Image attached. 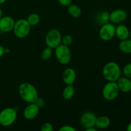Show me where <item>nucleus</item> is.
<instances>
[{
  "mask_svg": "<svg viewBox=\"0 0 131 131\" xmlns=\"http://www.w3.org/2000/svg\"><path fill=\"white\" fill-rule=\"evenodd\" d=\"M19 94L20 98L28 104L35 102L38 97L37 88L29 83H23L19 85Z\"/></svg>",
  "mask_w": 131,
  "mask_h": 131,
  "instance_id": "f257e3e1",
  "label": "nucleus"
},
{
  "mask_svg": "<svg viewBox=\"0 0 131 131\" xmlns=\"http://www.w3.org/2000/svg\"><path fill=\"white\" fill-rule=\"evenodd\" d=\"M102 75L107 81L116 82L121 77L120 67L115 61H110L104 66Z\"/></svg>",
  "mask_w": 131,
  "mask_h": 131,
  "instance_id": "f03ea898",
  "label": "nucleus"
},
{
  "mask_svg": "<svg viewBox=\"0 0 131 131\" xmlns=\"http://www.w3.org/2000/svg\"><path fill=\"white\" fill-rule=\"evenodd\" d=\"M17 113L14 107H6L0 112V125L9 127L12 125L17 119Z\"/></svg>",
  "mask_w": 131,
  "mask_h": 131,
  "instance_id": "7ed1b4c3",
  "label": "nucleus"
},
{
  "mask_svg": "<svg viewBox=\"0 0 131 131\" xmlns=\"http://www.w3.org/2000/svg\"><path fill=\"white\" fill-rule=\"evenodd\" d=\"M120 93L116 82L107 81L102 88V94L104 99L107 101H112L117 98Z\"/></svg>",
  "mask_w": 131,
  "mask_h": 131,
  "instance_id": "20e7f679",
  "label": "nucleus"
},
{
  "mask_svg": "<svg viewBox=\"0 0 131 131\" xmlns=\"http://www.w3.org/2000/svg\"><path fill=\"white\" fill-rule=\"evenodd\" d=\"M13 31L17 38H24L29 35L31 31V26L26 19H20L15 21Z\"/></svg>",
  "mask_w": 131,
  "mask_h": 131,
  "instance_id": "39448f33",
  "label": "nucleus"
},
{
  "mask_svg": "<svg viewBox=\"0 0 131 131\" xmlns=\"http://www.w3.org/2000/svg\"><path fill=\"white\" fill-rule=\"evenodd\" d=\"M61 38L62 37L60 31L55 28H52L47 31L45 42L47 47L55 49L61 43Z\"/></svg>",
  "mask_w": 131,
  "mask_h": 131,
  "instance_id": "423d86ee",
  "label": "nucleus"
},
{
  "mask_svg": "<svg viewBox=\"0 0 131 131\" xmlns=\"http://www.w3.org/2000/svg\"><path fill=\"white\" fill-rule=\"evenodd\" d=\"M55 56L56 59L62 65H67L71 60V52L69 47L61 44L55 48Z\"/></svg>",
  "mask_w": 131,
  "mask_h": 131,
  "instance_id": "0eeeda50",
  "label": "nucleus"
},
{
  "mask_svg": "<svg viewBox=\"0 0 131 131\" xmlns=\"http://www.w3.org/2000/svg\"><path fill=\"white\" fill-rule=\"evenodd\" d=\"M116 26L114 24L107 23L102 24L99 31V35L102 40L107 42L110 41L115 36Z\"/></svg>",
  "mask_w": 131,
  "mask_h": 131,
  "instance_id": "6e6552de",
  "label": "nucleus"
},
{
  "mask_svg": "<svg viewBox=\"0 0 131 131\" xmlns=\"http://www.w3.org/2000/svg\"><path fill=\"white\" fill-rule=\"evenodd\" d=\"M97 116L91 111L84 113L81 116L80 123L84 129L94 127Z\"/></svg>",
  "mask_w": 131,
  "mask_h": 131,
  "instance_id": "1a4fd4ad",
  "label": "nucleus"
},
{
  "mask_svg": "<svg viewBox=\"0 0 131 131\" xmlns=\"http://www.w3.org/2000/svg\"><path fill=\"white\" fill-rule=\"evenodd\" d=\"M127 17V13L122 9H116L110 13V21L113 24H121Z\"/></svg>",
  "mask_w": 131,
  "mask_h": 131,
  "instance_id": "9d476101",
  "label": "nucleus"
},
{
  "mask_svg": "<svg viewBox=\"0 0 131 131\" xmlns=\"http://www.w3.org/2000/svg\"><path fill=\"white\" fill-rule=\"evenodd\" d=\"M40 107L35 102L29 103L23 111V116L26 120H33L37 116Z\"/></svg>",
  "mask_w": 131,
  "mask_h": 131,
  "instance_id": "9b49d317",
  "label": "nucleus"
},
{
  "mask_svg": "<svg viewBox=\"0 0 131 131\" xmlns=\"http://www.w3.org/2000/svg\"><path fill=\"white\" fill-rule=\"evenodd\" d=\"M15 20L10 16H4L0 19V30L3 33L13 31L15 25Z\"/></svg>",
  "mask_w": 131,
  "mask_h": 131,
  "instance_id": "f8f14e48",
  "label": "nucleus"
},
{
  "mask_svg": "<svg viewBox=\"0 0 131 131\" xmlns=\"http://www.w3.org/2000/svg\"><path fill=\"white\" fill-rule=\"evenodd\" d=\"M75 79H76V72L72 68H67L63 72V81L67 85L74 84Z\"/></svg>",
  "mask_w": 131,
  "mask_h": 131,
  "instance_id": "ddd939ff",
  "label": "nucleus"
},
{
  "mask_svg": "<svg viewBox=\"0 0 131 131\" xmlns=\"http://www.w3.org/2000/svg\"><path fill=\"white\" fill-rule=\"evenodd\" d=\"M120 92L123 93H129L131 92V80L127 77H120L116 81Z\"/></svg>",
  "mask_w": 131,
  "mask_h": 131,
  "instance_id": "4468645a",
  "label": "nucleus"
},
{
  "mask_svg": "<svg viewBox=\"0 0 131 131\" xmlns=\"http://www.w3.org/2000/svg\"><path fill=\"white\" fill-rule=\"evenodd\" d=\"M129 33H130V31L129 28L124 24H119L116 27V29H115V35L120 40L129 38Z\"/></svg>",
  "mask_w": 131,
  "mask_h": 131,
  "instance_id": "2eb2a0df",
  "label": "nucleus"
},
{
  "mask_svg": "<svg viewBox=\"0 0 131 131\" xmlns=\"http://www.w3.org/2000/svg\"><path fill=\"white\" fill-rule=\"evenodd\" d=\"M111 124V120L107 116H101L97 118L95 127L99 129H107Z\"/></svg>",
  "mask_w": 131,
  "mask_h": 131,
  "instance_id": "dca6fc26",
  "label": "nucleus"
},
{
  "mask_svg": "<svg viewBox=\"0 0 131 131\" xmlns=\"http://www.w3.org/2000/svg\"><path fill=\"white\" fill-rule=\"evenodd\" d=\"M118 48L121 52L125 54H131V39L123 40L118 44Z\"/></svg>",
  "mask_w": 131,
  "mask_h": 131,
  "instance_id": "f3484780",
  "label": "nucleus"
},
{
  "mask_svg": "<svg viewBox=\"0 0 131 131\" xmlns=\"http://www.w3.org/2000/svg\"><path fill=\"white\" fill-rule=\"evenodd\" d=\"M67 12L70 16L73 18H75V19L79 18L82 14L81 9L78 5H72V4L68 6Z\"/></svg>",
  "mask_w": 131,
  "mask_h": 131,
  "instance_id": "a211bd4d",
  "label": "nucleus"
},
{
  "mask_svg": "<svg viewBox=\"0 0 131 131\" xmlns=\"http://www.w3.org/2000/svg\"><path fill=\"white\" fill-rule=\"evenodd\" d=\"M75 94V88L72 84L67 85L63 90L62 95L64 99L69 100L72 99Z\"/></svg>",
  "mask_w": 131,
  "mask_h": 131,
  "instance_id": "6ab92c4d",
  "label": "nucleus"
},
{
  "mask_svg": "<svg viewBox=\"0 0 131 131\" xmlns=\"http://www.w3.org/2000/svg\"><path fill=\"white\" fill-rule=\"evenodd\" d=\"M26 20L31 26H37L40 23V15L38 14L32 13L30 15H28Z\"/></svg>",
  "mask_w": 131,
  "mask_h": 131,
  "instance_id": "aec40b11",
  "label": "nucleus"
},
{
  "mask_svg": "<svg viewBox=\"0 0 131 131\" xmlns=\"http://www.w3.org/2000/svg\"><path fill=\"white\" fill-rule=\"evenodd\" d=\"M53 49L49 47H46V48H44L43 49V51H42V53H41V58L44 61H47L49 60L52 56V54H53V51H52Z\"/></svg>",
  "mask_w": 131,
  "mask_h": 131,
  "instance_id": "412c9836",
  "label": "nucleus"
},
{
  "mask_svg": "<svg viewBox=\"0 0 131 131\" xmlns=\"http://www.w3.org/2000/svg\"><path fill=\"white\" fill-rule=\"evenodd\" d=\"M72 42L73 38L70 35H65L61 38V43L68 47H69L72 44Z\"/></svg>",
  "mask_w": 131,
  "mask_h": 131,
  "instance_id": "4be33fe9",
  "label": "nucleus"
},
{
  "mask_svg": "<svg viewBox=\"0 0 131 131\" xmlns=\"http://www.w3.org/2000/svg\"><path fill=\"white\" fill-rule=\"evenodd\" d=\"M100 22L101 24H104L110 22V13L108 12H103L100 15Z\"/></svg>",
  "mask_w": 131,
  "mask_h": 131,
  "instance_id": "5701e85b",
  "label": "nucleus"
},
{
  "mask_svg": "<svg viewBox=\"0 0 131 131\" xmlns=\"http://www.w3.org/2000/svg\"><path fill=\"white\" fill-rule=\"evenodd\" d=\"M123 73L125 77L131 79V63L126 64L123 69Z\"/></svg>",
  "mask_w": 131,
  "mask_h": 131,
  "instance_id": "b1692460",
  "label": "nucleus"
},
{
  "mask_svg": "<svg viewBox=\"0 0 131 131\" xmlns=\"http://www.w3.org/2000/svg\"><path fill=\"white\" fill-rule=\"evenodd\" d=\"M54 130L53 125L49 122H46L42 124L41 127V130L42 131H52Z\"/></svg>",
  "mask_w": 131,
  "mask_h": 131,
  "instance_id": "393cba45",
  "label": "nucleus"
},
{
  "mask_svg": "<svg viewBox=\"0 0 131 131\" xmlns=\"http://www.w3.org/2000/svg\"><path fill=\"white\" fill-rule=\"evenodd\" d=\"M35 103L40 107V108H42V107H43L46 105V102H45V100L43 99L42 97H39L37 99L36 101L35 102Z\"/></svg>",
  "mask_w": 131,
  "mask_h": 131,
  "instance_id": "a878e982",
  "label": "nucleus"
},
{
  "mask_svg": "<svg viewBox=\"0 0 131 131\" xmlns=\"http://www.w3.org/2000/svg\"><path fill=\"white\" fill-rule=\"evenodd\" d=\"M60 131H75L76 129L72 126L70 125H63L61 128L59 129Z\"/></svg>",
  "mask_w": 131,
  "mask_h": 131,
  "instance_id": "bb28decb",
  "label": "nucleus"
},
{
  "mask_svg": "<svg viewBox=\"0 0 131 131\" xmlns=\"http://www.w3.org/2000/svg\"><path fill=\"white\" fill-rule=\"evenodd\" d=\"M59 3L63 6H68L72 3V0H58Z\"/></svg>",
  "mask_w": 131,
  "mask_h": 131,
  "instance_id": "cd10ccee",
  "label": "nucleus"
},
{
  "mask_svg": "<svg viewBox=\"0 0 131 131\" xmlns=\"http://www.w3.org/2000/svg\"><path fill=\"white\" fill-rule=\"evenodd\" d=\"M4 54H5V47H3L2 46H0V58L2 57L4 55Z\"/></svg>",
  "mask_w": 131,
  "mask_h": 131,
  "instance_id": "c85d7f7f",
  "label": "nucleus"
},
{
  "mask_svg": "<svg viewBox=\"0 0 131 131\" xmlns=\"http://www.w3.org/2000/svg\"><path fill=\"white\" fill-rule=\"evenodd\" d=\"M86 131H97V129H96L95 127H90V128H88V129H85Z\"/></svg>",
  "mask_w": 131,
  "mask_h": 131,
  "instance_id": "c756f323",
  "label": "nucleus"
},
{
  "mask_svg": "<svg viewBox=\"0 0 131 131\" xmlns=\"http://www.w3.org/2000/svg\"><path fill=\"white\" fill-rule=\"evenodd\" d=\"M127 131H131V122L129 123L127 126Z\"/></svg>",
  "mask_w": 131,
  "mask_h": 131,
  "instance_id": "7c9ffc66",
  "label": "nucleus"
},
{
  "mask_svg": "<svg viewBox=\"0 0 131 131\" xmlns=\"http://www.w3.org/2000/svg\"><path fill=\"white\" fill-rule=\"evenodd\" d=\"M10 52V49H8V48L5 49V53H8V52Z\"/></svg>",
  "mask_w": 131,
  "mask_h": 131,
  "instance_id": "2f4dec72",
  "label": "nucleus"
},
{
  "mask_svg": "<svg viewBox=\"0 0 131 131\" xmlns=\"http://www.w3.org/2000/svg\"><path fill=\"white\" fill-rule=\"evenodd\" d=\"M3 17V12H2V10H1V8H0V19H1V17Z\"/></svg>",
  "mask_w": 131,
  "mask_h": 131,
  "instance_id": "473e14b6",
  "label": "nucleus"
},
{
  "mask_svg": "<svg viewBox=\"0 0 131 131\" xmlns=\"http://www.w3.org/2000/svg\"><path fill=\"white\" fill-rule=\"evenodd\" d=\"M6 1V0H0V5H1V4L4 3H5Z\"/></svg>",
  "mask_w": 131,
  "mask_h": 131,
  "instance_id": "72a5a7b5",
  "label": "nucleus"
},
{
  "mask_svg": "<svg viewBox=\"0 0 131 131\" xmlns=\"http://www.w3.org/2000/svg\"><path fill=\"white\" fill-rule=\"evenodd\" d=\"M129 38L131 39V30L130 31V33H129Z\"/></svg>",
  "mask_w": 131,
  "mask_h": 131,
  "instance_id": "f704fd0d",
  "label": "nucleus"
},
{
  "mask_svg": "<svg viewBox=\"0 0 131 131\" xmlns=\"http://www.w3.org/2000/svg\"><path fill=\"white\" fill-rule=\"evenodd\" d=\"M0 32H1V30H0Z\"/></svg>",
  "mask_w": 131,
  "mask_h": 131,
  "instance_id": "c9c22d12",
  "label": "nucleus"
}]
</instances>
